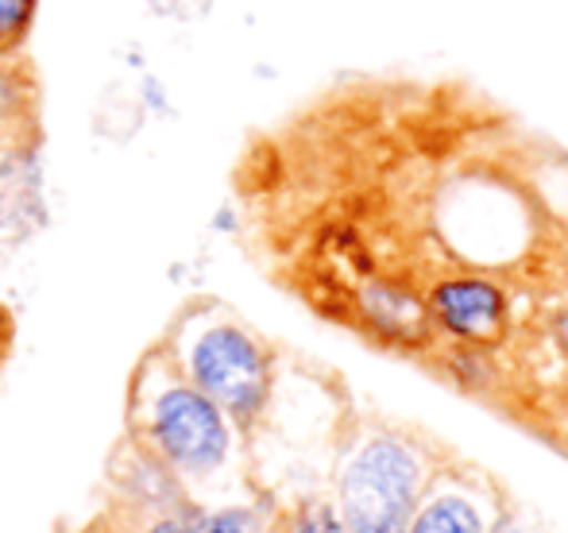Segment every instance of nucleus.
Here are the masks:
<instances>
[{"label":"nucleus","mask_w":568,"mask_h":533,"mask_svg":"<svg viewBox=\"0 0 568 533\" xmlns=\"http://www.w3.org/2000/svg\"><path fill=\"white\" fill-rule=\"evenodd\" d=\"M406 533H484L479 511L460 495H442L410 519Z\"/></svg>","instance_id":"5"},{"label":"nucleus","mask_w":568,"mask_h":533,"mask_svg":"<svg viewBox=\"0 0 568 533\" xmlns=\"http://www.w3.org/2000/svg\"><path fill=\"white\" fill-rule=\"evenodd\" d=\"M197 533H252L244 522V514L236 511H213V514H202V519L194 522Z\"/></svg>","instance_id":"7"},{"label":"nucleus","mask_w":568,"mask_h":533,"mask_svg":"<svg viewBox=\"0 0 568 533\" xmlns=\"http://www.w3.org/2000/svg\"><path fill=\"white\" fill-rule=\"evenodd\" d=\"M39 0H0V59L31 51Z\"/></svg>","instance_id":"6"},{"label":"nucleus","mask_w":568,"mask_h":533,"mask_svg":"<svg viewBox=\"0 0 568 533\" xmlns=\"http://www.w3.org/2000/svg\"><path fill=\"white\" fill-rule=\"evenodd\" d=\"M159 345L174 368L229 413L236 433H252L267 418L275 394V348L225 301L197 294L182 301Z\"/></svg>","instance_id":"2"},{"label":"nucleus","mask_w":568,"mask_h":533,"mask_svg":"<svg viewBox=\"0 0 568 533\" xmlns=\"http://www.w3.org/2000/svg\"><path fill=\"white\" fill-rule=\"evenodd\" d=\"M12 348H16V317H12V309L0 301V371L12 360Z\"/></svg>","instance_id":"8"},{"label":"nucleus","mask_w":568,"mask_h":533,"mask_svg":"<svg viewBox=\"0 0 568 533\" xmlns=\"http://www.w3.org/2000/svg\"><path fill=\"white\" fill-rule=\"evenodd\" d=\"M47 140L43 74L31 51L0 59V158L39 155Z\"/></svg>","instance_id":"4"},{"label":"nucleus","mask_w":568,"mask_h":533,"mask_svg":"<svg viewBox=\"0 0 568 533\" xmlns=\"http://www.w3.org/2000/svg\"><path fill=\"white\" fill-rule=\"evenodd\" d=\"M298 533H344V522L329 511H317V514H310V519H302Z\"/></svg>","instance_id":"9"},{"label":"nucleus","mask_w":568,"mask_h":533,"mask_svg":"<svg viewBox=\"0 0 568 533\" xmlns=\"http://www.w3.org/2000/svg\"><path fill=\"white\" fill-rule=\"evenodd\" d=\"M422 483L426 468L410 441L395 433L367 437L341 472L344 533H406Z\"/></svg>","instance_id":"3"},{"label":"nucleus","mask_w":568,"mask_h":533,"mask_svg":"<svg viewBox=\"0 0 568 533\" xmlns=\"http://www.w3.org/2000/svg\"><path fill=\"white\" fill-rule=\"evenodd\" d=\"M491 533H518L515 526H510V522H499V526H495Z\"/></svg>","instance_id":"11"},{"label":"nucleus","mask_w":568,"mask_h":533,"mask_svg":"<svg viewBox=\"0 0 568 533\" xmlns=\"http://www.w3.org/2000/svg\"><path fill=\"white\" fill-rule=\"evenodd\" d=\"M124 421L128 441L155 457L179 483L213 480L236 452V426L229 413L174 368L159 340L128 376Z\"/></svg>","instance_id":"1"},{"label":"nucleus","mask_w":568,"mask_h":533,"mask_svg":"<svg viewBox=\"0 0 568 533\" xmlns=\"http://www.w3.org/2000/svg\"><path fill=\"white\" fill-rule=\"evenodd\" d=\"M143 533H197V530H194V522L166 519V514H163V519H155V522H151V526L143 530Z\"/></svg>","instance_id":"10"}]
</instances>
